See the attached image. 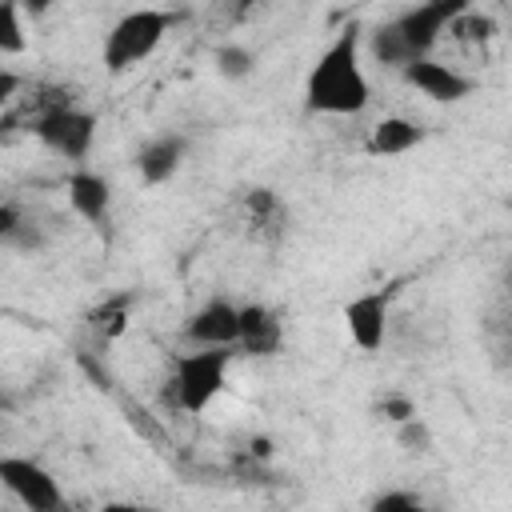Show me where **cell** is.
Returning <instances> with one entry per match:
<instances>
[{
    "mask_svg": "<svg viewBox=\"0 0 512 512\" xmlns=\"http://www.w3.org/2000/svg\"><path fill=\"white\" fill-rule=\"evenodd\" d=\"M372 104L364 72V28L344 24L304 76V108L312 116H360Z\"/></svg>",
    "mask_w": 512,
    "mask_h": 512,
    "instance_id": "obj_1",
    "label": "cell"
},
{
    "mask_svg": "<svg viewBox=\"0 0 512 512\" xmlns=\"http://www.w3.org/2000/svg\"><path fill=\"white\" fill-rule=\"evenodd\" d=\"M472 8V0H416L412 8H404L400 16L376 24L364 40L368 56L380 64V68H404L408 60L416 56H432V48L448 36L452 20Z\"/></svg>",
    "mask_w": 512,
    "mask_h": 512,
    "instance_id": "obj_2",
    "label": "cell"
},
{
    "mask_svg": "<svg viewBox=\"0 0 512 512\" xmlns=\"http://www.w3.org/2000/svg\"><path fill=\"white\" fill-rule=\"evenodd\" d=\"M176 12L168 8H128L124 16H116V24L104 32V44H100V64L108 76H124L128 68L144 64L160 44L164 36L176 28Z\"/></svg>",
    "mask_w": 512,
    "mask_h": 512,
    "instance_id": "obj_3",
    "label": "cell"
},
{
    "mask_svg": "<svg viewBox=\"0 0 512 512\" xmlns=\"http://www.w3.org/2000/svg\"><path fill=\"white\" fill-rule=\"evenodd\" d=\"M228 364H232V348H196V352H184L176 356V368H172V400L180 412H208L212 400L224 392L228 384Z\"/></svg>",
    "mask_w": 512,
    "mask_h": 512,
    "instance_id": "obj_4",
    "label": "cell"
},
{
    "mask_svg": "<svg viewBox=\"0 0 512 512\" xmlns=\"http://www.w3.org/2000/svg\"><path fill=\"white\" fill-rule=\"evenodd\" d=\"M32 132H36V140H40L48 152H56L60 160L84 164L88 152H92V144H96V116H92L88 108L72 104V100H56L52 108H44V112L36 116Z\"/></svg>",
    "mask_w": 512,
    "mask_h": 512,
    "instance_id": "obj_5",
    "label": "cell"
},
{
    "mask_svg": "<svg viewBox=\"0 0 512 512\" xmlns=\"http://www.w3.org/2000/svg\"><path fill=\"white\" fill-rule=\"evenodd\" d=\"M0 484L32 512H56L64 504V492L56 484V476L32 460V456H16V452H0Z\"/></svg>",
    "mask_w": 512,
    "mask_h": 512,
    "instance_id": "obj_6",
    "label": "cell"
},
{
    "mask_svg": "<svg viewBox=\"0 0 512 512\" xmlns=\"http://www.w3.org/2000/svg\"><path fill=\"white\" fill-rule=\"evenodd\" d=\"M400 80L408 88H416L420 96L436 100V104H460L476 92V80L468 72H460L456 64H444L436 56H416L400 68Z\"/></svg>",
    "mask_w": 512,
    "mask_h": 512,
    "instance_id": "obj_7",
    "label": "cell"
},
{
    "mask_svg": "<svg viewBox=\"0 0 512 512\" xmlns=\"http://www.w3.org/2000/svg\"><path fill=\"white\" fill-rule=\"evenodd\" d=\"M388 312H392V292L388 288H368L356 292L344 304V332L360 352H380L388 340Z\"/></svg>",
    "mask_w": 512,
    "mask_h": 512,
    "instance_id": "obj_8",
    "label": "cell"
},
{
    "mask_svg": "<svg viewBox=\"0 0 512 512\" xmlns=\"http://www.w3.org/2000/svg\"><path fill=\"white\" fill-rule=\"evenodd\" d=\"M236 332H240V304H232L228 296L204 300L184 320V340L196 348H236Z\"/></svg>",
    "mask_w": 512,
    "mask_h": 512,
    "instance_id": "obj_9",
    "label": "cell"
},
{
    "mask_svg": "<svg viewBox=\"0 0 512 512\" xmlns=\"http://www.w3.org/2000/svg\"><path fill=\"white\" fill-rule=\"evenodd\" d=\"M64 192H68V204L72 212L84 220V224H104L108 212H112V184L104 172L88 168V164H76L64 180Z\"/></svg>",
    "mask_w": 512,
    "mask_h": 512,
    "instance_id": "obj_10",
    "label": "cell"
},
{
    "mask_svg": "<svg viewBox=\"0 0 512 512\" xmlns=\"http://www.w3.org/2000/svg\"><path fill=\"white\" fill-rule=\"evenodd\" d=\"M184 156H188V136H184V132H160V136H152V140L136 152L140 184H144V188L168 184V180L180 172Z\"/></svg>",
    "mask_w": 512,
    "mask_h": 512,
    "instance_id": "obj_11",
    "label": "cell"
},
{
    "mask_svg": "<svg viewBox=\"0 0 512 512\" xmlns=\"http://www.w3.org/2000/svg\"><path fill=\"white\" fill-rule=\"evenodd\" d=\"M284 344V320L268 308V304H240V332H236V348H244L248 356H276Z\"/></svg>",
    "mask_w": 512,
    "mask_h": 512,
    "instance_id": "obj_12",
    "label": "cell"
},
{
    "mask_svg": "<svg viewBox=\"0 0 512 512\" xmlns=\"http://www.w3.org/2000/svg\"><path fill=\"white\" fill-rule=\"evenodd\" d=\"M424 124L412 120V116H380L372 128H368V156H380V160H392V156H408L412 148L424 144Z\"/></svg>",
    "mask_w": 512,
    "mask_h": 512,
    "instance_id": "obj_13",
    "label": "cell"
},
{
    "mask_svg": "<svg viewBox=\"0 0 512 512\" xmlns=\"http://www.w3.org/2000/svg\"><path fill=\"white\" fill-rule=\"evenodd\" d=\"M244 204H248V220H252L256 240L272 244V240H280L288 232V208H284L276 188H248Z\"/></svg>",
    "mask_w": 512,
    "mask_h": 512,
    "instance_id": "obj_14",
    "label": "cell"
},
{
    "mask_svg": "<svg viewBox=\"0 0 512 512\" xmlns=\"http://www.w3.org/2000/svg\"><path fill=\"white\" fill-rule=\"evenodd\" d=\"M128 320H132V296H128V292L104 296V300L88 312V328H92L100 340H120V336L128 332Z\"/></svg>",
    "mask_w": 512,
    "mask_h": 512,
    "instance_id": "obj_15",
    "label": "cell"
},
{
    "mask_svg": "<svg viewBox=\"0 0 512 512\" xmlns=\"http://www.w3.org/2000/svg\"><path fill=\"white\" fill-rule=\"evenodd\" d=\"M212 68H216L220 80L240 84V80H248V76L256 72V52H252L248 44H240V40H224V44H216V52H212Z\"/></svg>",
    "mask_w": 512,
    "mask_h": 512,
    "instance_id": "obj_16",
    "label": "cell"
},
{
    "mask_svg": "<svg viewBox=\"0 0 512 512\" xmlns=\"http://www.w3.org/2000/svg\"><path fill=\"white\" fill-rule=\"evenodd\" d=\"M448 36H456L460 44H492L496 36H500V24L488 16V12H472V8H464L456 20H452V28H448Z\"/></svg>",
    "mask_w": 512,
    "mask_h": 512,
    "instance_id": "obj_17",
    "label": "cell"
},
{
    "mask_svg": "<svg viewBox=\"0 0 512 512\" xmlns=\"http://www.w3.org/2000/svg\"><path fill=\"white\" fill-rule=\"evenodd\" d=\"M20 52H28L24 12L12 0H0V56H20Z\"/></svg>",
    "mask_w": 512,
    "mask_h": 512,
    "instance_id": "obj_18",
    "label": "cell"
},
{
    "mask_svg": "<svg viewBox=\"0 0 512 512\" xmlns=\"http://www.w3.org/2000/svg\"><path fill=\"white\" fill-rule=\"evenodd\" d=\"M396 428V444L408 452V456H428L432 448H436V436H432V428H428V420L416 412V416H408V420H400V424H392Z\"/></svg>",
    "mask_w": 512,
    "mask_h": 512,
    "instance_id": "obj_19",
    "label": "cell"
},
{
    "mask_svg": "<svg viewBox=\"0 0 512 512\" xmlns=\"http://www.w3.org/2000/svg\"><path fill=\"white\" fill-rule=\"evenodd\" d=\"M376 412H380L388 424H400V420L416 416V400H412V396H404V392H388V396L376 404Z\"/></svg>",
    "mask_w": 512,
    "mask_h": 512,
    "instance_id": "obj_20",
    "label": "cell"
},
{
    "mask_svg": "<svg viewBox=\"0 0 512 512\" xmlns=\"http://www.w3.org/2000/svg\"><path fill=\"white\" fill-rule=\"evenodd\" d=\"M372 508H376V512H396V508H420V496H416V492H380V496H372Z\"/></svg>",
    "mask_w": 512,
    "mask_h": 512,
    "instance_id": "obj_21",
    "label": "cell"
},
{
    "mask_svg": "<svg viewBox=\"0 0 512 512\" xmlns=\"http://www.w3.org/2000/svg\"><path fill=\"white\" fill-rule=\"evenodd\" d=\"M24 224V212L16 208V204H0V240L8 244L12 240V232Z\"/></svg>",
    "mask_w": 512,
    "mask_h": 512,
    "instance_id": "obj_22",
    "label": "cell"
},
{
    "mask_svg": "<svg viewBox=\"0 0 512 512\" xmlns=\"http://www.w3.org/2000/svg\"><path fill=\"white\" fill-rule=\"evenodd\" d=\"M12 4L24 12V20H44L56 8V0H12Z\"/></svg>",
    "mask_w": 512,
    "mask_h": 512,
    "instance_id": "obj_23",
    "label": "cell"
},
{
    "mask_svg": "<svg viewBox=\"0 0 512 512\" xmlns=\"http://www.w3.org/2000/svg\"><path fill=\"white\" fill-rule=\"evenodd\" d=\"M16 88H20V80H16L12 72H0V112H4V104L16 96Z\"/></svg>",
    "mask_w": 512,
    "mask_h": 512,
    "instance_id": "obj_24",
    "label": "cell"
},
{
    "mask_svg": "<svg viewBox=\"0 0 512 512\" xmlns=\"http://www.w3.org/2000/svg\"><path fill=\"white\" fill-rule=\"evenodd\" d=\"M248 452L264 460V456H272V440H268V436H252V444H248Z\"/></svg>",
    "mask_w": 512,
    "mask_h": 512,
    "instance_id": "obj_25",
    "label": "cell"
},
{
    "mask_svg": "<svg viewBox=\"0 0 512 512\" xmlns=\"http://www.w3.org/2000/svg\"><path fill=\"white\" fill-rule=\"evenodd\" d=\"M252 4H256V0H236V8H240V12H244V8H252Z\"/></svg>",
    "mask_w": 512,
    "mask_h": 512,
    "instance_id": "obj_26",
    "label": "cell"
}]
</instances>
